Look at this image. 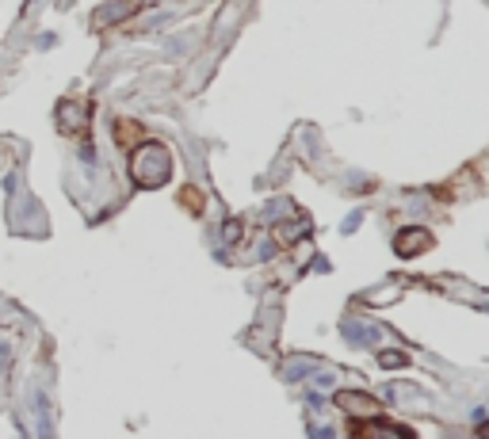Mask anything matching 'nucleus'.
<instances>
[{
    "instance_id": "20e7f679",
    "label": "nucleus",
    "mask_w": 489,
    "mask_h": 439,
    "mask_svg": "<svg viewBox=\"0 0 489 439\" xmlns=\"http://www.w3.org/2000/svg\"><path fill=\"white\" fill-rule=\"evenodd\" d=\"M382 363H386V367H405V355L402 352H382Z\"/></svg>"
},
{
    "instance_id": "f03ea898",
    "label": "nucleus",
    "mask_w": 489,
    "mask_h": 439,
    "mask_svg": "<svg viewBox=\"0 0 489 439\" xmlns=\"http://www.w3.org/2000/svg\"><path fill=\"white\" fill-rule=\"evenodd\" d=\"M428 245H432V233L421 230V225H413V230H402V233H397V241H394L397 256H417V252H425Z\"/></svg>"
},
{
    "instance_id": "f257e3e1",
    "label": "nucleus",
    "mask_w": 489,
    "mask_h": 439,
    "mask_svg": "<svg viewBox=\"0 0 489 439\" xmlns=\"http://www.w3.org/2000/svg\"><path fill=\"white\" fill-rule=\"evenodd\" d=\"M130 172H134V180L142 184V188H161V184H168V176H173V157H168L165 145H138L134 149V161H130Z\"/></svg>"
},
{
    "instance_id": "7ed1b4c3",
    "label": "nucleus",
    "mask_w": 489,
    "mask_h": 439,
    "mask_svg": "<svg viewBox=\"0 0 489 439\" xmlns=\"http://www.w3.org/2000/svg\"><path fill=\"white\" fill-rule=\"evenodd\" d=\"M115 137H119V142H134V137H142V126H138V123H119Z\"/></svg>"
}]
</instances>
